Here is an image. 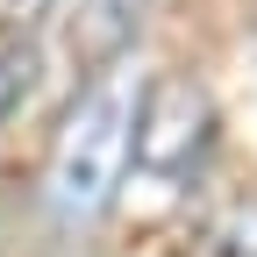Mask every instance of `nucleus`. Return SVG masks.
Here are the masks:
<instances>
[{"mask_svg": "<svg viewBox=\"0 0 257 257\" xmlns=\"http://www.w3.org/2000/svg\"><path fill=\"white\" fill-rule=\"evenodd\" d=\"M128 121H136V86L121 72H93L57 121L50 165H43V207L57 221H93L128 179Z\"/></svg>", "mask_w": 257, "mask_h": 257, "instance_id": "1", "label": "nucleus"}, {"mask_svg": "<svg viewBox=\"0 0 257 257\" xmlns=\"http://www.w3.org/2000/svg\"><path fill=\"white\" fill-rule=\"evenodd\" d=\"M214 136H221V121H214V100H207V86L200 79H186V72H165V79H150L136 93V121H128V172H143V179H193L214 157Z\"/></svg>", "mask_w": 257, "mask_h": 257, "instance_id": "2", "label": "nucleus"}, {"mask_svg": "<svg viewBox=\"0 0 257 257\" xmlns=\"http://www.w3.org/2000/svg\"><path fill=\"white\" fill-rule=\"evenodd\" d=\"M143 15H150V0H79L72 29H64V36H72V57L86 72H114V64L136 50Z\"/></svg>", "mask_w": 257, "mask_h": 257, "instance_id": "3", "label": "nucleus"}, {"mask_svg": "<svg viewBox=\"0 0 257 257\" xmlns=\"http://www.w3.org/2000/svg\"><path fill=\"white\" fill-rule=\"evenodd\" d=\"M29 79H36V57H29L22 43H15V50H0V121L15 114V100L29 93Z\"/></svg>", "mask_w": 257, "mask_h": 257, "instance_id": "4", "label": "nucleus"}, {"mask_svg": "<svg viewBox=\"0 0 257 257\" xmlns=\"http://www.w3.org/2000/svg\"><path fill=\"white\" fill-rule=\"evenodd\" d=\"M57 8V0H0V22H15V29H29V22H43Z\"/></svg>", "mask_w": 257, "mask_h": 257, "instance_id": "5", "label": "nucleus"}]
</instances>
